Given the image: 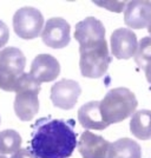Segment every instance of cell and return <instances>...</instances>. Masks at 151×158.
<instances>
[{
    "label": "cell",
    "mask_w": 151,
    "mask_h": 158,
    "mask_svg": "<svg viewBox=\"0 0 151 158\" xmlns=\"http://www.w3.org/2000/svg\"><path fill=\"white\" fill-rule=\"evenodd\" d=\"M11 158H37L28 149H20L19 151L12 155Z\"/></svg>",
    "instance_id": "21"
},
{
    "label": "cell",
    "mask_w": 151,
    "mask_h": 158,
    "mask_svg": "<svg viewBox=\"0 0 151 158\" xmlns=\"http://www.w3.org/2000/svg\"><path fill=\"white\" fill-rule=\"evenodd\" d=\"M0 158H7V157H5V156H2V155H0Z\"/></svg>",
    "instance_id": "24"
},
{
    "label": "cell",
    "mask_w": 151,
    "mask_h": 158,
    "mask_svg": "<svg viewBox=\"0 0 151 158\" xmlns=\"http://www.w3.org/2000/svg\"><path fill=\"white\" fill-rule=\"evenodd\" d=\"M151 20V1H129L124 13V23L133 30L148 27Z\"/></svg>",
    "instance_id": "13"
},
{
    "label": "cell",
    "mask_w": 151,
    "mask_h": 158,
    "mask_svg": "<svg viewBox=\"0 0 151 158\" xmlns=\"http://www.w3.org/2000/svg\"><path fill=\"white\" fill-rule=\"evenodd\" d=\"M144 71H145V77H146V80L151 84V63H149V64H146V65H145Z\"/></svg>",
    "instance_id": "22"
},
{
    "label": "cell",
    "mask_w": 151,
    "mask_h": 158,
    "mask_svg": "<svg viewBox=\"0 0 151 158\" xmlns=\"http://www.w3.org/2000/svg\"><path fill=\"white\" fill-rule=\"evenodd\" d=\"M79 53H80L79 67L84 77L97 79L105 74L111 63V57L109 54L106 41L97 46L79 50Z\"/></svg>",
    "instance_id": "5"
},
{
    "label": "cell",
    "mask_w": 151,
    "mask_h": 158,
    "mask_svg": "<svg viewBox=\"0 0 151 158\" xmlns=\"http://www.w3.org/2000/svg\"><path fill=\"white\" fill-rule=\"evenodd\" d=\"M74 39L79 43V50L96 46L105 41V27L94 17H87L76 24Z\"/></svg>",
    "instance_id": "7"
},
{
    "label": "cell",
    "mask_w": 151,
    "mask_h": 158,
    "mask_svg": "<svg viewBox=\"0 0 151 158\" xmlns=\"http://www.w3.org/2000/svg\"><path fill=\"white\" fill-rule=\"evenodd\" d=\"M111 52L117 59L132 58L138 47L136 34L129 28H117L111 34Z\"/></svg>",
    "instance_id": "10"
},
{
    "label": "cell",
    "mask_w": 151,
    "mask_h": 158,
    "mask_svg": "<svg viewBox=\"0 0 151 158\" xmlns=\"http://www.w3.org/2000/svg\"><path fill=\"white\" fill-rule=\"evenodd\" d=\"M82 93L78 81L72 79H61L51 87V100L56 107L71 110L77 104Z\"/></svg>",
    "instance_id": "8"
},
{
    "label": "cell",
    "mask_w": 151,
    "mask_h": 158,
    "mask_svg": "<svg viewBox=\"0 0 151 158\" xmlns=\"http://www.w3.org/2000/svg\"><path fill=\"white\" fill-rule=\"evenodd\" d=\"M0 123H1V117H0Z\"/></svg>",
    "instance_id": "25"
},
{
    "label": "cell",
    "mask_w": 151,
    "mask_h": 158,
    "mask_svg": "<svg viewBox=\"0 0 151 158\" xmlns=\"http://www.w3.org/2000/svg\"><path fill=\"white\" fill-rule=\"evenodd\" d=\"M135 61L141 69L151 63V37H144L139 41L135 54Z\"/></svg>",
    "instance_id": "18"
},
{
    "label": "cell",
    "mask_w": 151,
    "mask_h": 158,
    "mask_svg": "<svg viewBox=\"0 0 151 158\" xmlns=\"http://www.w3.org/2000/svg\"><path fill=\"white\" fill-rule=\"evenodd\" d=\"M60 64L51 54L41 53L38 54L32 61L30 74L38 83H48L53 81L59 76Z\"/></svg>",
    "instance_id": "12"
},
{
    "label": "cell",
    "mask_w": 151,
    "mask_h": 158,
    "mask_svg": "<svg viewBox=\"0 0 151 158\" xmlns=\"http://www.w3.org/2000/svg\"><path fill=\"white\" fill-rule=\"evenodd\" d=\"M130 131L141 140H148L151 138V111L139 110L132 114L130 120Z\"/></svg>",
    "instance_id": "15"
},
{
    "label": "cell",
    "mask_w": 151,
    "mask_h": 158,
    "mask_svg": "<svg viewBox=\"0 0 151 158\" xmlns=\"http://www.w3.org/2000/svg\"><path fill=\"white\" fill-rule=\"evenodd\" d=\"M26 58L19 48L13 46L0 51V89L15 92L19 80L24 74Z\"/></svg>",
    "instance_id": "4"
},
{
    "label": "cell",
    "mask_w": 151,
    "mask_h": 158,
    "mask_svg": "<svg viewBox=\"0 0 151 158\" xmlns=\"http://www.w3.org/2000/svg\"><path fill=\"white\" fill-rule=\"evenodd\" d=\"M77 133L72 119H38L32 125L30 151L37 158H67L77 146Z\"/></svg>",
    "instance_id": "1"
},
{
    "label": "cell",
    "mask_w": 151,
    "mask_h": 158,
    "mask_svg": "<svg viewBox=\"0 0 151 158\" xmlns=\"http://www.w3.org/2000/svg\"><path fill=\"white\" fill-rule=\"evenodd\" d=\"M21 136L15 130H4L0 132V155H13L20 150Z\"/></svg>",
    "instance_id": "17"
},
{
    "label": "cell",
    "mask_w": 151,
    "mask_h": 158,
    "mask_svg": "<svg viewBox=\"0 0 151 158\" xmlns=\"http://www.w3.org/2000/svg\"><path fill=\"white\" fill-rule=\"evenodd\" d=\"M138 102L135 93L126 87H116L99 102L100 114L107 125L119 123L135 113Z\"/></svg>",
    "instance_id": "2"
},
{
    "label": "cell",
    "mask_w": 151,
    "mask_h": 158,
    "mask_svg": "<svg viewBox=\"0 0 151 158\" xmlns=\"http://www.w3.org/2000/svg\"><path fill=\"white\" fill-rule=\"evenodd\" d=\"M148 32L150 33V35H151V20H150V23H149V25H148Z\"/></svg>",
    "instance_id": "23"
},
{
    "label": "cell",
    "mask_w": 151,
    "mask_h": 158,
    "mask_svg": "<svg viewBox=\"0 0 151 158\" xmlns=\"http://www.w3.org/2000/svg\"><path fill=\"white\" fill-rule=\"evenodd\" d=\"M8 38H10L8 27L2 20H0V48L6 45V43L8 41Z\"/></svg>",
    "instance_id": "20"
},
{
    "label": "cell",
    "mask_w": 151,
    "mask_h": 158,
    "mask_svg": "<svg viewBox=\"0 0 151 158\" xmlns=\"http://www.w3.org/2000/svg\"><path fill=\"white\" fill-rule=\"evenodd\" d=\"M40 83H38L30 73H24L15 90L14 112L23 122H30L39 111Z\"/></svg>",
    "instance_id": "3"
},
{
    "label": "cell",
    "mask_w": 151,
    "mask_h": 158,
    "mask_svg": "<svg viewBox=\"0 0 151 158\" xmlns=\"http://www.w3.org/2000/svg\"><path fill=\"white\" fill-rule=\"evenodd\" d=\"M70 24L63 18L54 17L46 21L41 31V39L46 46L64 48L70 44Z\"/></svg>",
    "instance_id": "9"
},
{
    "label": "cell",
    "mask_w": 151,
    "mask_h": 158,
    "mask_svg": "<svg viewBox=\"0 0 151 158\" xmlns=\"http://www.w3.org/2000/svg\"><path fill=\"white\" fill-rule=\"evenodd\" d=\"M93 2L98 6L105 7L111 12H116V13H120L126 5L125 1H93Z\"/></svg>",
    "instance_id": "19"
},
{
    "label": "cell",
    "mask_w": 151,
    "mask_h": 158,
    "mask_svg": "<svg viewBox=\"0 0 151 158\" xmlns=\"http://www.w3.org/2000/svg\"><path fill=\"white\" fill-rule=\"evenodd\" d=\"M43 25L44 17L39 10L34 7H21L13 15L14 32L25 40L37 38L43 31Z\"/></svg>",
    "instance_id": "6"
},
{
    "label": "cell",
    "mask_w": 151,
    "mask_h": 158,
    "mask_svg": "<svg viewBox=\"0 0 151 158\" xmlns=\"http://www.w3.org/2000/svg\"><path fill=\"white\" fill-rule=\"evenodd\" d=\"M78 120L84 129L89 130H104L109 126L100 114L98 100H92L80 106L78 110Z\"/></svg>",
    "instance_id": "14"
},
{
    "label": "cell",
    "mask_w": 151,
    "mask_h": 158,
    "mask_svg": "<svg viewBox=\"0 0 151 158\" xmlns=\"http://www.w3.org/2000/svg\"><path fill=\"white\" fill-rule=\"evenodd\" d=\"M109 158H142V149L136 140L120 138L111 143Z\"/></svg>",
    "instance_id": "16"
},
{
    "label": "cell",
    "mask_w": 151,
    "mask_h": 158,
    "mask_svg": "<svg viewBox=\"0 0 151 158\" xmlns=\"http://www.w3.org/2000/svg\"><path fill=\"white\" fill-rule=\"evenodd\" d=\"M111 143L102 136L85 131L80 135L77 143L79 153L83 158H109Z\"/></svg>",
    "instance_id": "11"
}]
</instances>
